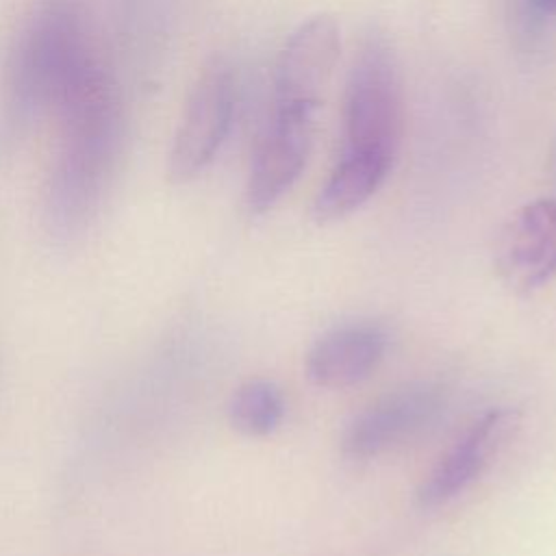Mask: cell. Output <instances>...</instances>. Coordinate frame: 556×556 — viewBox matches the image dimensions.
<instances>
[{
  "instance_id": "9",
  "label": "cell",
  "mask_w": 556,
  "mask_h": 556,
  "mask_svg": "<svg viewBox=\"0 0 556 556\" xmlns=\"http://www.w3.org/2000/svg\"><path fill=\"white\" fill-rule=\"evenodd\" d=\"M387 334L371 321H345L326 330L306 354V376L317 387L343 389L363 382L380 365Z\"/></svg>"
},
{
  "instance_id": "7",
  "label": "cell",
  "mask_w": 556,
  "mask_h": 556,
  "mask_svg": "<svg viewBox=\"0 0 556 556\" xmlns=\"http://www.w3.org/2000/svg\"><path fill=\"white\" fill-rule=\"evenodd\" d=\"M500 278L519 293H530L556 276V200L521 206L495 243Z\"/></svg>"
},
{
  "instance_id": "6",
  "label": "cell",
  "mask_w": 556,
  "mask_h": 556,
  "mask_svg": "<svg viewBox=\"0 0 556 556\" xmlns=\"http://www.w3.org/2000/svg\"><path fill=\"white\" fill-rule=\"evenodd\" d=\"M443 408V389L432 382H410L387 391L356 413L341 434V452L352 460L376 458L413 439Z\"/></svg>"
},
{
  "instance_id": "2",
  "label": "cell",
  "mask_w": 556,
  "mask_h": 556,
  "mask_svg": "<svg viewBox=\"0 0 556 556\" xmlns=\"http://www.w3.org/2000/svg\"><path fill=\"white\" fill-rule=\"evenodd\" d=\"M400 137L402 87L395 56L380 35H369L348 74L343 143L315 198V219L334 222L363 206L384 182Z\"/></svg>"
},
{
  "instance_id": "11",
  "label": "cell",
  "mask_w": 556,
  "mask_h": 556,
  "mask_svg": "<svg viewBox=\"0 0 556 556\" xmlns=\"http://www.w3.org/2000/svg\"><path fill=\"white\" fill-rule=\"evenodd\" d=\"M534 4L545 13H556V0H534Z\"/></svg>"
},
{
  "instance_id": "8",
  "label": "cell",
  "mask_w": 556,
  "mask_h": 556,
  "mask_svg": "<svg viewBox=\"0 0 556 556\" xmlns=\"http://www.w3.org/2000/svg\"><path fill=\"white\" fill-rule=\"evenodd\" d=\"M513 426V413L506 408H491L473 419L421 480L417 506L434 510L456 500L484 471Z\"/></svg>"
},
{
  "instance_id": "3",
  "label": "cell",
  "mask_w": 556,
  "mask_h": 556,
  "mask_svg": "<svg viewBox=\"0 0 556 556\" xmlns=\"http://www.w3.org/2000/svg\"><path fill=\"white\" fill-rule=\"evenodd\" d=\"M56 141L46 180V224L72 239L96 215L122 146V98L115 78L98 70L54 109Z\"/></svg>"
},
{
  "instance_id": "4",
  "label": "cell",
  "mask_w": 556,
  "mask_h": 556,
  "mask_svg": "<svg viewBox=\"0 0 556 556\" xmlns=\"http://www.w3.org/2000/svg\"><path fill=\"white\" fill-rule=\"evenodd\" d=\"M104 67L78 0H41L9 52L7 104L24 122L52 109Z\"/></svg>"
},
{
  "instance_id": "10",
  "label": "cell",
  "mask_w": 556,
  "mask_h": 556,
  "mask_svg": "<svg viewBox=\"0 0 556 556\" xmlns=\"http://www.w3.org/2000/svg\"><path fill=\"white\" fill-rule=\"evenodd\" d=\"M228 417L235 430L248 437L274 432L285 417V395L271 380H248L230 397Z\"/></svg>"
},
{
  "instance_id": "1",
  "label": "cell",
  "mask_w": 556,
  "mask_h": 556,
  "mask_svg": "<svg viewBox=\"0 0 556 556\" xmlns=\"http://www.w3.org/2000/svg\"><path fill=\"white\" fill-rule=\"evenodd\" d=\"M337 56L339 30L328 15H315L289 35L274 72L271 109L250 163L245 206L252 215L276 206L300 178Z\"/></svg>"
},
{
  "instance_id": "5",
  "label": "cell",
  "mask_w": 556,
  "mask_h": 556,
  "mask_svg": "<svg viewBox=\"0 0 556 556\" xmlns=\"http://www.w3.org/2000/svg\"><path fill=\"white\" fill-rule=\"evenodd\" d=\"M237 72L215 56L200 72L172 139L167 172L176 182L195 178L217 156L237 109Z\"/></svg>"
}]
</instances>
